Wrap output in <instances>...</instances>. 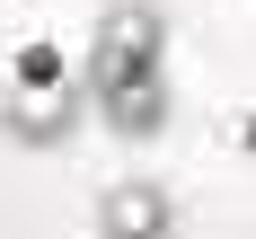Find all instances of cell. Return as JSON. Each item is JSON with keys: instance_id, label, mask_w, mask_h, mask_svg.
Returning a JSON list of instances; mask_svg holds the SVG:
<instances>
[{"instance_id": "obj_1", "label": "cell", "mask_w": 256, "mask_h": 239, "mask_svg": "<svg viewBox=\"0 0 256 239\" xmlns=\"http://www.w3.org/2000/svg\"><path fill=\"white\" fill-rule=\"evenodd\" d=\"M159 230H168V204H159L150 186H132V195L106 204V239H159Z\"/></svg>"}]
</instances>
